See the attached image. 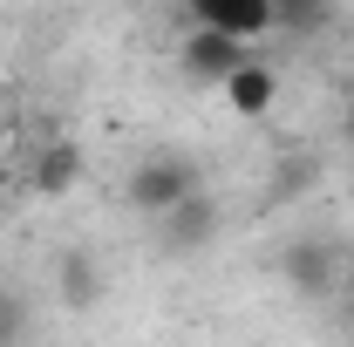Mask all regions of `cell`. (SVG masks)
<instances>
[{"label":"cell","instance_id":"7a4b0ae2","mask_svg":"<svg viewBox=\"0 0 354 347\" xmlns=\"http://www.w3.org/2000/svg\"><path fill=\"white\" fill-rule=\"evenodd\" d=\"M177 62H184V75H191V82H218V88H225L245 62H252V41H232V35H205V28H191Z\"/></svg>","mask_w":354,"mask_h":347},{"label":"cell","instance_id":"5bb4252c","mask_svg":"<svg viewBox=\"0 0 354 347\" xmlns=\"http://www.w3.org/2000/svg\"><path fill=\"white\" fill-rule=\"evenodd\" d=\"M0 150H7V130H0Z\"/></svg>","mask_w":354,"mask_h":347},{"label":"cell","instance_id":"9c48e42d","mask_svg":"<svg viewBox=\"0 0 354 347\" xmlns=\"http://www.w3.org/2000/svg\"><path fill=\"white\" fill-rule=\"evenodd\" d=\"M327 0H272V28H286V35H320L327 28Z\"/></svg>","mask_w":354,"mask_h":347},{"label":"cell","instance_id":"277c9868","mask_svg":"<svg viewBox=\"0 0 354 347\" xmlns=\"http://www.w3.org/2000/svg\"><path fill=\"white\" fill-rule=\"evenodd\" d=\"M212 232H218V205H212L205 191H198V198H184L177 212L157 218V238H164V252H198Z\"/></svg>","mask_w":354,"mask_h":347},{"label":"cell","instance_id":"7c38bea8","mask_svg":"<svg viewBox=\"0 0 354 347\" xmlns=\"http://www.w3.org/2000/svg\"><path fill=\"white\" fill-rule=\"evenodd\" d=\"M348 143H354V109H348Z\"/></svg>","mask_w":354,"mask_h":347},{"label":"cell","instance_id":"52a82bcc","mask_svg":"<svg viewBox=\"0 0 354 347\" xmlns=\"http://www.w3.org/2000/svg\"><path fill=\"white\" fill-rule=\"evenodd\" d=\"M95 293H102L95 259H88V252H68V259H62V300L75 306V313H88V306H95Z\"/></svg>","mask_w":354,"mask_h":347},{"label":"cell","instance_id":"3957f363","mask_svg":"<svg viewBox=\"0 0 354 347\" xmlns=\"http://www.w3.org/2000/svg\"><path fill=\"white\" fill-rule=\"evenodd\" d=\"M191 28L205 35H232V41H252L272 28V0H184Z\"/></svg>","mask_w":354,"mask_h":347},{"label":"cell","instance_id":"ba28073f","mask_svg":"<svg viewBox=\"0 0 354 347\" xmlns=\"http://www.w3.org/2000/svg\"><path fill=\"white\" fill-rule=\"evenodd\" d=\"M82 177V157H75V143H48L41 164H35V191H68Z\"/></svg>","mask_w":354,"mask_h":347},{"label":"cell","instance_id":"30bf717a","mask_svg":"<svg viewBox=\"0 0 354 347\" xmlns=\"http://www.w3.org/2000/svg\"><path fill=\"white\" fill-rule=\"evenodd\" d=\"M21 327H28V306L14 300V293H0V347L21 341Z\"/></svg>","mask_w":354,"mask_h":347},{"label":"cell","instance_id":"8992f818","mask_svg":"<svg viewBox=\"0 0 354 347\" xmlns=\"http://www.w3.org/2000/svg\"><path fill=\"white\" fill-rule=\"evenodd\" d=\"M272 88H279V82H272V68H266V62H245V68L225 82V95H232L239 116H266V109H272Z\"/></svg>","mask_w":354,"mask_h":347},{"label":"cell","instance_id":"6da1fadb","mask_svg":"<svg viewBox=\"0 0 354 347\" xmlns=\"http://www.w3.org/2000/svg\"><path fill=\"white\" fill-rule=\"evenodd\" d=\"M198 191H205L198 164H191V157H177V150H164V157L136 164V177H130V212L164 218V212H177L184 198H198Z\"/></svg>","mask_w":354,"mask_h":347},{"label":"cell","instance_id":"8fae6325","mask_svg":"<svg viewBox=\"0 0 354 347\" xmlns=\"http://www.w3.org/2000/svg\"><path fill=\"white\" fill-rule=\"evenodd\" d=\"M341 286H348V293H354V265H348V279H341Z\"/></svg>","mask_w":354,"mask_h":347},{"label":"cell","instance_id":"5b68a950","mask_svg":"<svg viewBox=\"0 0 354 347\" xmlns=\"http://www.w3.org/2000/svg\"><path fill=\"white\" fill-rule=\"evenodd\" d=\"M286 279H293L300 293L320 300V293H334V286L348 279V265H341L334 245H313V238H307V245H293V252H286Z\"/></svg>","mask_w":354,"mask_h":347},{"label":"cell","instance_id":"4fadbf2b","mask_svg":"<svg viewBox=\"0 0 354 347\" xmlns=\"http://www.w3.org/2000/svg\"><path fill=\"white\" fill-rule=\"evenodd\" d=\"M0 191H7V171H0Z\"/></svg>","mask_w":354,"mask_h":347}]
</instances>
